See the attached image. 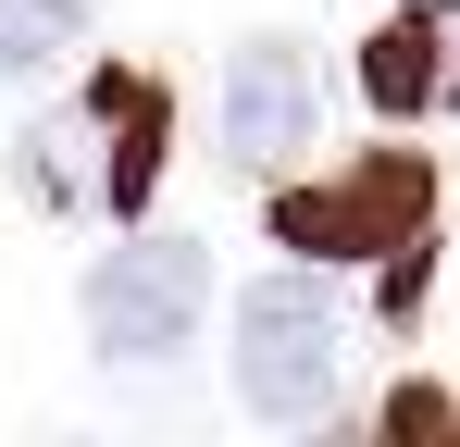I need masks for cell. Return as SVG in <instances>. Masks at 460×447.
I'll list each match as a JSON object with an SVG mask.
<instances>
[{
	"mask_svg": "<svg viewBox=\"0 0 460 447\" xmlns=\"http://www.w3.org/2000/svg\"><path fill=\"white\" fill-rule=\"evenodd\" d=\"M274 236L311 249V261H374L385 274V311L411 323L423 298V236H436V162L423 149H361L311 187H274Z\"/></svg>",
	"mask_w": 460,
	"mask_h": 447,
	"instance_id": "1",
	"label": "cell"
},
{
	"mask_svg": "<svg viewBox=\"0 0 460 447\" xmlns=\"http://www.w3.org/2000/svg\"><path fill=\"white\" fill-rule=\"evenodd\" d=\"M336 372H349V311L311 261H287V274H261L236 298V398L261 423H323Z\"/></svg>",
	"mask_w": 460,
	"mask_h": 447,
	"instance_id": "2",
	"label": "cell"
},
{
	"mask_svg": "<svg viewBox=\"0 0 460 447\" xmlns=\"http://www.w3.org/2000/svg\"><path fill=\"white\" fill-rule=\"evenodd\" d=\"M199 311H212V249H199V236H137V249H112V261L87 274L100 361H174V348L199 336Z\"/></svg>",
	"mask_w": 460,
	"mask_h": 447,
	"instance_id": "3",
	"label": "cell"
},
{
	"mask_svg": "<svg viewBox=\"0 0 460 447\" xmlns=\"http://www.w3.org/2000/svg\"><path fill=\"white\" fill-rule=\"evenodd\" d=\"M311 125H323V74H311L299 38H249L225 63V162H249V174H287L311 149Z\"/></svg>",
	"mask_w": 460,
	"mask_h": 447,
	"instance_id": "4",
	"label": "cell"
},
{
	"mask_svg": "<svg viewBox=\"0 0 460 447\" xmlns=\"http://www.w3.org/2000/svg\"><path fill=\"white\" fill-rule=\"evenodd\" d=\"M162 125H174V100H162L150 74L125 63V74H87V100H75V137H87V212H150V187H162Z\"/></svg>",
	"mask_w": 460,
	"mask_h": 447,
	"instance_id": "5",
	"label": "cell"
},
{
	"mask_svg": "<svg viewBox=\"0 0 460 447\" xmlns=\"http://www.w3.org/2000/svg\"><path fill=\"white\" fill-rule=\"evenodd\" d=\"M361 87H374V112H460V0L385 13L361 50Z\"/></svg>",
	"mask_w": 460,
	"mask_h": 447,
	"instance_id": "6",
	"label": "cell"
},
{
	"mask_svg": "<svg viewBox=\"0 0 460 447\" xmlns=\"http://www.w3.org/2000/svg\"><path fill=\"white\" fill-rule=\"evenodd\" d=\"M87 50V0H0V74H50Z\"/></svg>",
	"mask_w": 460,
	"mask_h": 447,
	"instance_id": "7",
	"label": "cell"
},
{
	"mask_svg": "<svg viewBox=\"0 0 460 447\" xmlns=\"http://www.w3.org/2000/svg\"><path fill=\"white\" fill-rule=\"evenodd\" d=\"M25 187L50 199V212H87V137H75V112H50V125H25Z\"/></svg>",
	"mask_w": 460,
	"mask_h": 447,
	"instance_id": "8",
	"label": "cell"
}]
</instances>
